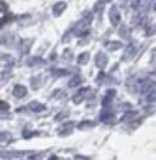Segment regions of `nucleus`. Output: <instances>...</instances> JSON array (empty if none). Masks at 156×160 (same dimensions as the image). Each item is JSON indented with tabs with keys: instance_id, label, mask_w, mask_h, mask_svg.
Instances as JSON below:
<instances>
[{
	"instance_id": "1",
	"label": "nucleus",
	"mask_w": 156,
	"mask_h": 160,
	"mask_svg": "<svg viewBox=\"0 0 156 160\" xmlns=\"http://www.w3.org/2000/svg\"><path fill=\"white\" fill-rule=\"evenodd\" d=\"M15 65V60L9 53H1L0 55V68L2 71H10Z\"/></svg>"
},
{
	"instance_id": "2",
	"label": "nucleus",
	"mask_w": 156,
	"mask_h": 160,
	"mask_svg": "<svg viewBox=\"0 0 156 160\" xmlns=\"http://www.w3.org/2000/svg\"><path fill=\"white\" fill-rule=\"evenodd\" d=\"M90 92V89L88 87H84V88H80L77 93L72 97V101L75 104H80L85 98H88V93Z\"/></svg>"
},
{
	"instance_id": "3",
	"label": "nucleus",
	"mask_w": 156,
	"mask_h": 160,
	"mask_svg": "<svg viewBox=\"0 0 156 160\" xmlns=\"http://www.w3.org/2000/svg\"><path fill=\"white\" fill-rule=\"evenodd\" d=\"M34 43V39H22L19 43V52L21 55H27Z\"/></svg>"
},
{
	"instance_id": "4",
	"label": "nucleus",
	"mask_w": 156,
	"mask_h": 160,
	"mask_svg": "<svg viewBox=\"0 0 156 160\" xmlns=\"http://www.w3.org/2000/svg\"><path fill=\"white\" fill-rule=\"evenodd\" d=\"M109 20H110L112 25H114V26H117L119 21H120V12H119V10H118L115 5H113L109 10Z\"/></svg>"
},
{
	"instance_id": "5",
	"label": "nucleus",
	"mask_w": 156,
	"mask_h": 160,
	"mask_svg": "<svg viewBox=\"0 0 156 160\" xmlns=\"http://www.w3.org/2000/svg\"><path fill=\"white\" fill-rule=\"evenodd\" d=\"M107 63H108V57H107V55L103 53V52H99V53L97 55V57H95V65H97V67L100 68V70H103V68L107 66Z\"/></svg>"
},
{
	"instance_id": "6",
	"label": "nucleus",
	"mask_w": 156,
	"mask_h": 160,
	"mask_svg": "<svg viewBox=\"0 0 156 160\" xmlns=\"http://www.w3.org/2000/svg\"><path fill=\"white\" fill-rule=\"evenodd\" d=\"M66 8H67V4L65 2V1H58V2H56L55 5H53V8H52V12H53V16H60L65 10H66Z\"/></svg>"
},
{
	"instance_id": "7",
	"label": "nucleus",
	"mask_w": 156,
	"mask_h": 160,
	"mask_svg": "<svg viewBox=\"0 0 156 160\" xmlns=\"http://www.w3.org/2000/svg\"><path fill=\"white\" fill-rule=\"evenodd\" d=\"M12 94H14V97H16V98H24V97L27 94V89H26V87L22 86V84H16V86L14 87Z\"/></svg>"
},
{
	"instance_id": "8",
	"label": "nucleus",
	"mask_w": 156,
	"mask_h": 160,
	"mask_svg": "<svg viewBox=\"0 0 156 160\" xmlns=\"http://www.w3.org/2000/svg\"><path fill=\"white\" fill-rule=\"evenodd\" d=\"M43 63H45V61L41 57H39V56H32V57H29L26 60V65L29 67H36V66L43 65Z\"/></svg>"
},
{
	"instance_id": "9",
	"label": "nucleus",
	"mask_w": 156,
	"mask_h": 160,
	"mask_svg": "<svg viewBox=\"0 0 156 160\" xmlns=\"http://www.w3.org/2000/svg\"><path fill=\"white\" fill-rule=\"evenodd\" d=\"M15 42V38L12 34H5L0 38V45H5V46H10V45H14Z\"/></svg>"
},
{
	"instance_id": "10",
	"label": "nucleus",
	"mask_w": 156,
	"mask_h": 160,
	"mask_svg": "<svg viewBox=\"0 0 156 160\" xmlns=\"http://www.w3.org/2000/svg\"><path fill=\"white\" fill-rule=\"evenodd\" d=\"M135 51H136V47H135L134 45H129V46L125 48V52H124V55H123V60H124V61L130 60V58L134 56Z\"/></svg>"
},
{
	"instance_id": "11",
	"label": "nucleus",
	"mask_w": 156,
	"mask_h": 160,
	"mask_svg": "<svg viewBox=\"0 0 156 160\" xmlns=\"http://www.w3.org/2000/svg\"><path fill=\"white\" fill-rule=\"evenodd\" d=\"M105 47L109 51H117L123 47V43L119 41H109V42H105Z\"/></svg>"
},
{
	"instance_id": "12",
	"label": "nucleus",
	"mask_w": 156,
	"mask_h": 160,
	"mask_svg": "<svg viewBox=\"0 0 156 160\" xmlns=\"http://www.w3.org/2000/svg\"><path fill=\"white\" fill-rule=\"evenodd\" d=\"M72 125H75V123H73V122H70V123L63 124V125H62V128H61V130H58L60 135H68V134H71Z\"/></svg>"
},
{
	"instance_id": "13",
	"label": "nucleus",
	"mask_w": 156,
	"mask_h": 160,
	"mask_svg": "<svg viewBox=\"0 0 156 160\" xmlns=\"http://www.w3.org/2000/svg\"><path fill=\"white\" fill-rule=\"evenodd\" d=\"M29 107H30V109H31L32 112H35V113L43 112V111L46 109V107H45L43 104H41V103H37V102H32L31 104H29Z\"/></svg>"
},
{
	"instance_id": "14",
	"label": "nucleus",
	"mask_w": 156,
	"mask_h": 160,
	"mask_svg": "<svg viewBox=\"0 0 156 160\" xmlns=\"http://www.w3.org/2000/svg\"><path fill=\"white\" fill-rule=\"evenodd\" d=\"M31 20V16L30 15H21V16H17L16 18V21L20 26H26Z\"/></svg>"
},
{
	"instance_id": "15",
	"label": "nucleus",
	"mask_w": 156,
	"mask_h": 160,
	"mask_svg": "<svg viewBox=\"0 0 156 160\" xmlns=\"http://www.w3.org/2000/svg\"><path fill=\"white\" fill-rule=\"evenodd\" d=\"M89 61V52H82L77 57V62L79 65H85Z\"/></svg>"
},
{
	"instance_id": "16",
	"label": "nucleus",
	"mask_w": 156,
	"mask_h": 160,
	"mask_svg": "<svg viewBox=\"0 0 156 160\" xmlns=\"http://www.w3.org/2000/svg\"><path fill=\"white\" fill-rule=\"evenodd\" d=\"M115 89H109L108 92H107V94H105V98H104V101H103V106H107L113 98H114V96H115Z\"/></svg>"
},
{
	"instance_id": "17",
	"label": "nucleus",
	"mask_w": 156,
	"mask_h": 160,
	"mask_svg": "<svg viewBox=\"0 0 156 160\" xmlns=\"http://www.w3.org/2000/svg\"><path fill=\"white\" fill-rule=\"evenodd\" d=\"M80 83H82V78H80L79 76H73V77L70 80V82H68V87H70V88L78 87Z\"/></svg>"
},
{
	"instance_id": "18",
	"label": "nucleus",
	"mask_w": 156,
	"mask_h": 160,
	"mask_svg": "<svg viewBox=\"0 0 156 160\" xmlns=\"http://www.w3.org/2000/svg\"><path fill=\"white\" fill-rule=\"evenodd\" d=\"M12 20H14V16H12V15H5V16L0 18V29H2L6 24L11 22Z\"/></svg>"
},
{
	"instance_id": "19",
	"label": "nucleus",
	"mask_w": 156,
	"mask_h": 160,
	"mask_svg": "<svg viewBox=\"0 0 156 160\" xmlns=\"http://www.w3.org/2000/svg\"><path fill=\"white\" fill-rule=\"evenodd\" d=\"M30 83H31V87H32V89H39L40 87H41V81H40V77L39 76H35V77H32L31 81H30Z\"/></svg>"
},
{
	"instance_id": "20",
	"label": "nucleus",
	"mask_w": 156,
	"mask_h": 160,
	"mask_svg": "<svg viewBox=\"0 0 156 160\" xmlns=\"http://www.w3.org/2000/svg\"><path fill=\"white\" fill-rule=\"evenodd\" d=\"M52 75H53V77H62V76L68 75V71H67V70H60V68H56V70L52 71Z\"/></svg>"
},
{
	"instance_id": "21",
	"label": "nucleus",
	"mask_w": 156,
	"mask_h": 160,
	"mask_svg": "<svg viewBox=\"0 0 156 160\" xmlns=\"http://www.w3.org/2000/svg\"><path fill=\"white\" fill-rule=\"evenodd\" d=\"M11 139V134L7 132H1L0 133V142H9Z\"/></svg>"
},
{
	"instance_id": "22",
	"label": "nucleus",
	"mask_w": 156,
	"mask_h": 160,
	"mask_svg": "<svg viewBox=\"0 0 156 160\" xmlns=\"http://www.w3.org/2000/svg\"><path fill=\"white\" fill-rule=\"evenodd\" d=\"M94 123L93 122H89V120H85V122H82L78 124V129H84V128H88V127H93Z\"/></svg>"
},
{
	"instance_id": "23",
	"label": "nucleus",
	"mask_w": 156,
	"mask_h": 160,
	"mask_svg": "<svg viewBox=\"0 0 156 160\" xmlns=\"http://www.w3.org/2000/svg\"><path fill=\"white\" fill-rule=\"evenodd\" d=\"M10 109V104L5 101H0V112H7Z\"/></svg>"
},
{
	"instance_id": "24",
	"label": "nucleus",
	"mask_w": 156,
	"mask_h": 160,
	"mask_svg": "<svg viewBox=\"0 0 156 160\" xmlns=\"http://www.w3.org/2000/svg\"><path fill=\"white\" fill-rule=\"evenodd\" d=\"M6 11H7V4L0 0V12H6Z\"/></svg>"
},
{
	"instance_id": "25",
	"label": "nucleus",
	"mask_w": 156,
	"mask_h": 160,
	"mask_svg": "<svg viewBox=\"0 0 156 160\" xmlns=\"http://www.w3.org/2000/svg\"><path fill=\"white\" fill-rule=\"evenodd\" d=\"M66 116H68V112H62V113H58L56 116L55 120H62L63 118H66Z\"/></svg>"
},
{
	"instance_id": "26",
	"label": "nucleus",
	"mask_w": 156,
	"mask_h": 160,
	"mask_svg": "<svg viewBox=\"0 0 156 160\" xmlns=\"http://www.w3.org/2000/svg\"><path fill=\"white\" fill-rule=\"evenodd\" d=\"M76 159H88V158H84V157H82V155H77Z\"/></svg>"
},
{
	"instance_id": "27",
	"label": "nucleus",
	"mask_w": 156,
	"mask_h": 160,
	"mask_svg": "<svg viewBox=\"0 0 156 160\" xmlns=\"http://www.w3.org/2000/svg\"><path fill=\"white\" fill-rule=\"evenodd\" d=\"M155 10H156V4H155Z\"/></svg>"
}]
</instances>
